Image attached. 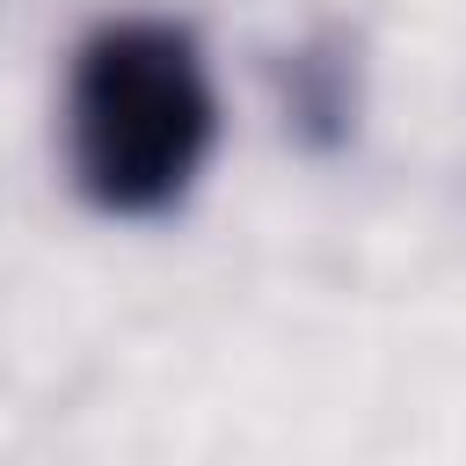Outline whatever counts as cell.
Instances as JSON below:
<instances>
[{
    "label": "cell",
    "instance_id": "1",
    "mask_svg": "<svg viewBox=\"0 0 466 466\" xmlns=\"http://www.w3.org/2000/svg\"><path fill=\"white\" fill-rule=\"evenodd\" d=\"M218 146V87L189 22L116 15L66 73V175L102 218L175 211Z\"/></svg>",
    "mask_w": 466,
    "mask_h": 466
},
{
    "label": "cell",
    "instance_id": "2",
    "mask_svg": "<svg viewBox=\"0 0 466 466\" xmlns=\"http://www.w3.org/2000/svg\"><path fill=\"white\" fill-rule=\"evenodd\" d=\"M291 124L313 146H335L350 131V58H328V51L291 58Z\"/></svg>",
    "mask_w": 466,
    "mask_h": 466
}]
</instances>
